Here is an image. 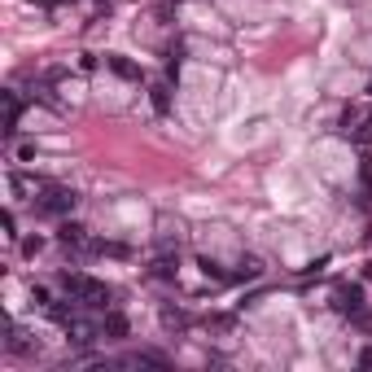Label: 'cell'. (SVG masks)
Segmentation results:
<instances>
[{"label":"cell","instance_id":"6","mask_svg":"<svg viewBox=\"0 0 372 372\" xmlns=\"http://www.w3.org/2000/svg\"><path fill=\"white\" fill-rule=\"evenodd\" d=\"M105 66L114 70L119 79H127V84H136V79H140V66L132 57H123V53H105Z\"/></svg>","mask_w":372,"mask_h":372},{"label":"cell","instance_id":"10","mask_svg":"<svg viewBox=\"0 0 372 372\" xmlns=\"http://www.w3.org/2000/svg\"><path fill=\"white\" fill-rule=\"evenodd\" d=\"M175 271H180V254H171V250H167V254H158V258H154L149 276H154V281H175Z\"/></svg>","mask_w":372,"mask_h":372},{"label":"cell","instance_id":"8","mask_svg":"<svg viewBox=\"0 0 372 372\" xmlns=\"http://www.w3.org/2000/svg\"><path fill=\"white\" fill-rule=\"evenodd\" d=\"M258 276H263V258L258 254H241L237 271H228V281H258Z\"/></svg>","mask_w":372,"mask_h":372},{"label":"cell","instance_id":"5","mask_svg":"<svg viewBox=\"0 0 372 372\" xmlns=\"http://www.w3.org/2000/svg\"><path fill=\"white\" fill-rule=\"evenodd\" d=\"M5 333H9V337H5V350H9V355H36V350H40V342H36V337H27L18 325H9Z\"/></svg>","mask_w":372,"mask_h":372},{"label":"cell","instance_id":"17","mask_svg":"<svg viewBox=\"0 0 372 372\" xmlns=\"http://www.w3.org/2000/svg\"><path fill=\"white\" fill-rule=\"evenodd\" d=\"M325 267H329V258H315V263H306V267H302V281L320 276V271H325Z\"/></svg>","mask_w":372,"mask_h":372},{"label":"cell","instance_id":"2","mask_svg":"<svg viewBox=\"0 0 372 372\" xmlns=\"http://www.w3.org/2000/svg\"><path fill=\"white\" fill-rule=\"evenodd\" d=\"M75 202H79V193L75 188H61V184H48L40 198H36V210L44 219H66L70 210H75Z\"/></svg>","mask_w":372,"mask_h":372},{"label":"cell","instance_id":"7","mask_svg":"<svg viewBox=\"0 0 372 372\" xmlns=\"http://www.w3.org/2000/svg\"><path fill=\"white\" fill-rule=\"evenodd\" d=\"M127 333H132L127 315H119V311H105V320H101V337H110V342H123Z\"/></svg>","mask_w":372,"mask_h":372},{"label":"cell","instance_id":"18","mask_svg":"<svg viewBox=\"0 0 372 372\" xmlns=\"http://www.w3.org/2000/svg\"><path fill=\"white\" fill-rule=\"evenodd\" d=\"M5 237L18 241V219H13V210H5Z\"/></svg>","mask_w":372,"mask_h":372},{"label":"cell","instance_id":"11","mask_svg":"<svg viewBox=\"0 0 372 372\" xmlns=\"http://www.w3.org/2000/svg\"><path fill=\"white\" fill-rule=\"evenodd\" d=\"M18 119H22V101H18V92H5V136L18 132Z\"/></svg>","mask_w":372,"mask_h":372},{"label":"cell","instance_id":"3","mask_svg":"<svg viewBox=\"0 0 372 372\" xmlns=\"http://www.w3.org/2000/svg\"><path fill=\"white\" fill-rule=\"evenodd\" d=\"M61 329H66V342H70V346H92L96 337H101V325H88L84 315H70Z\"/></svg>","mask_w":372,"mask_h":372},{"label":"cell","instance_id":"13","mask_svg":"<svg viewBox=\"0 0 372 372\" xmlns=\"http://www.w3.org/2000/svg\"><path fill=\"white\" fill-rule=\"evenodd\" d=\"M149 101H154V110H158V114H167V110H171V79H167V84H154Z\"/></svg>","mask_w":372,"mask_h":372},{"label":"cell","instance_id":"19","mask_svg":"<svg viewBox=\"0 0 372 372\" xmlns=\"http://www.w3.org/2000/svg\"><path fill=\"white\" fill-rule=\"evenodd\" d=\"M350 320H355V325H359V329H364V333H372V311H355V315H350Z\"/></svg>","mask_w":372,"mask_h":372},{"label":"cell","instance_id":"15","mask_svg":"<svg viewBox=\"0 0 372 372\" xmlns=\"http://www.w3.org/2000/svg\"><path fill=\"white\" fill-rule=\"evenodd\" d=\"M163 325H167V329H184L188 315L180 311V306H163Z\"/></svg>","mask_w":372,"mask_h":372},{"label":"cell","instance_id":"1","mask_svg":"<svg viewBox=\"0 0 372 372\" xmlns=\"http://www.w3.org/2000/svg\"><path fill=\"white\" fill-rule=\"evenodd\" d=\"M61 285H66V294H75L84 306H92V311H110V302H114V289L105 281L84 276V271H61Z\"/></svg>","mask_w":372,"mask_h":372},{"label":"cell","instance_id":"16","mask_svg":"<svg viewBox=\"0 0 372 372\" xmlns=\"http://www.w3.org/2000/svg\"><path fill=\"white\" fill-rule=\"evenodd\" d=\"M40 250H44V237H27V241H22V254H27V258H36Z\"/></svg>","mask_w":372,"mask_h":372},{"label":"cell","instance_id":"4","mask_svg":"<svg viewBox=\"0 0 372 372\" xmlns=\"http://www.w3.org/2000/svg\"><path fill=\"white\" fill-rule=\"evenodd\" d=\"M333 306H337L342 315L364 311V289H359V285H337V289H333Z\"/></svg>","mask_w":372,"mask_h":372},{"label":"cell","instance_id":"9","mask_svg":"<svg viewBox=\"0 0 372 372\" xmlns=\"http://www.w3.org/2000/svg\"><path fill=\"white\" fill-rule=\"evenodd\" d=\"M57 241H61V246H88V228H84V223H75V219H61V228H57Z\"/></svg>","mask_w":372,"mask_h":372},{"label":"cell","instance_id":"14","mask_svg":"<svg viewBox=\"0 0 372 372\" xmlns=\"http://www.w3.org/2000/svg\"><path fill=\"white\" fill-rule=\"evenodd\" d=\"M198 267L206 271V276H210V281H219V285H223V281H228V271H223V267H219V263H215V258H210V254H202V258H198Z\"/></svg>","mask_w":372,"mask_h":372},{"label":"cell","instance_id":"20","mask_svg":"<svg viewBox=\"0 0 372 372\" xmlns=\"http://www.w3.org/2000/svg\"><path fill=\"white\" fill-rule=\"evenodd\" d=\"M359 364H364V368H372V346H364V350H359Z\"/></svg>","mask_w":372,"mask_h":372},{"label":"cell","instance_id":"12","mask_svg":"<svg viewBox=\"0 0 372 372\" xmlns=\"http://www.w3.org/2000/svg\"><path fill=\"white\" fill-rule=\"evenodd\" d=\"M92 254H110V258H132V250L123 246V241H88Z\"/></svg>","mask_w":372,"mask_h":372}]
</instances>
